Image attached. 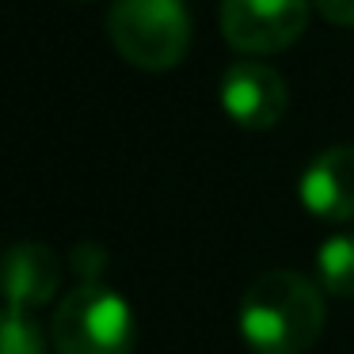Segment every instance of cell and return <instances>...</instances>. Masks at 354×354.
<instances>
[{
    "mask_svg": "<svg viewBox=\"0 0 354 354\" xmlns=\"http://www.w3.org/2000/svg\"><path fill=\"white\" fill-rule=\"evenodd\" d=\"M0 354H46L39 324L31 320V313H4V335H0Z\"/></svg>",
    "mask_w": 354,
    "mask_h": 354,
    "instance_id": "obj_9",
    "label": "cell"
},
{
    "mask_svg": "<svg viewBox=\"0 0 354 354\" xmlns=\"http://www.w3.org/2000/svg\"><path fill=\"white\" fill-rule=\"evenodd\" d=\"M320 16L335 27H354V0H313Z\"/></svg>",
    "mask_w": 354,
    "mask_h": 354,
    "instance_id": "obj_10",
    "label": "cell"
},
{
    "mask_svg": "<svg viewBox=\"0 0 354 354\" xmlns=\"http://www.w3.org/2000/svg\"><path fill=\"white\" fill-rule=\"evenodd\" d=\"M111 46L145 73H168L191 46V12L183 0H115L107 12Z\"/></svg>",
    "mask_w": 354,
    "mask_h": 354,
    "instance_id": "obj_2",
    "label": "cell"
},
{
    "mask_svg": "<svg viewBox=\"0 0 354 354\" xmlns=\"http://www.w3.org/2000/svg\"><path fill=\"white\" fill-rule=\"evenodd\" d=\"M320 286L335 297H354V232H335L316 252Z\"/></svg>",
    "mask_w": 354,
    "mask_h": 354,
    "instance_id": "obj_8",
    "label": "cell"
},
{
    "mask_svg": "<svg viewBox=\"0 0 354 354\" xmlns=\"http://www.w3.org/2000/svg\"><path fill=\"white\" fill-rule=\"evenodd\" d=\"M62 282V263L39 240H19L8 252V308L35 313L57 293Z\"/></svg>",
    "mask_w": 354,
    "mask_h": 354,
    "instance_id": "obj_7",
    "label": "cell"
},
{
    "mask_svg": "<svg viewBox=\"0 0 354 354\" xmlns=\"http://www.w3.org/2000/svg\"><path fill=\"white\" fill-rule=\"evenodd\" d=\"M324 293L297 270H267L240 297V335L255 354H305L324 331Z\"/></svg>",
    "mask_w": 354,
    "mask_h": 354,
    "instance_id": "obj_1",
    "label": "cell"
},
{
    "mask_svg": "<svg viewBox=\"0 0 354 354\" xmlns=\"http://www.w3.org/2000/svg\"><path fill=\"white\" fill-rule=\"evenodd\" d=\"M313 0H221L225 42L240 54H278L308 27Z\"/></svg>",
    "mask_w": 354,
    "mask_h": 354,
    "instance_id": "obj_4",
    "label": "cell"
},
{
    "mask_svg": "<svg viewBox=\"0 0 354 354\" xmlns=\"http://www.w3.org/2000/svg\"><path fill=\"white\" fill-rule=\"evenodd\" d=\"M290 92L278 69L263 62H236L221 77V107L240 130H270L282 122Z\"/></svg>",
    "mask_w": 354,
    "mask_h": 354,
    "instance_id": "obj_5",
    "label": "cell"
},
{
    "mask_svg": "<svg viewBox=\"0 0 354 354\" xmlns=\"http://www.w3.org/2000/svg\"><path fill=\"white\" fill-rule=\"evenodd\" d=\"M301 206L320 221H354V145H331L301 171Z\"/></svg>",
    "mask_w": 354,
    "mask_h": 354,
    "instance_id": "obj_6",
    "label": "cell"
},
{
    "mask_svg": "<svg viewBox=\"0 0 354 354\" xmlns=\"http://www.w3.org/2000/svg\"><path fill=\"white\" fill-rule=\"evenodd\" d=\"M50 343L57 354H133L130 301L103 282H80L50 316Z\"/></svg>",
    "mask_w": 354,
    "mask_h": 354,
    "instance_id": "obj_3",
    "label": "cell"
}]
</instances>
